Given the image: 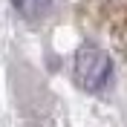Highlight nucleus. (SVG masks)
I'll return each mask as SVG.
<instances>
[{"mask_svg": "<svg viewBox=\"0 0 127 127\" xmlns=\"http://www.w3.org/2000/svg\"><path fill=\"white\" fill-rule=\"evenodd\" d=\"M113 78V61L104 49L84 43L75 52V81L87 93H101Z\"/></svg>", "mask_w": 127, "mask_h": 127, "instance_id": "nucleus-1", "label": "nucleus"}, {"mask_svg": "<svg viewBox=\"0 0 127 127\" xmlns=\"http://www.w3.org/2000/svg\"><path fill=\"white\" fill-rule=\"evenodd\" d=\"M12 3H15V9H17L23 17H29V20L46 15L49 6H52V0H12Z\"/></svg>", "mask_w": 127, "mask_h": 127, "instance_id": "nucleus-2", "label": "nucleus"}]
</instances>
